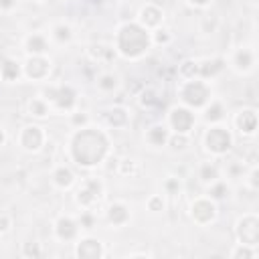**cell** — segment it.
<instances>
[{
    "mask_svg": "<svg viewBox=\"0 0 259 259\" xmlns=\"http://www.w3.org/2000/svg\"><path fill=\"white\" fill-rule=\"evenodd\" d=\"M204 144L213 154H225L233 140H231V134L225 130V128H211L204 136Z\"/></svg>",
    "mask_w": 259,
    "mask_h": 259,
    "instance_id": "1",
    "label": "cell"
},
{
    "mask_svg": "<svg viewBox=\"0 0 259 259\" xmlns=\"http://www.w3.org/2000/svg\"><path fill=\"white\" fill-rule=\"evenodd\" d=\"M182 99L188 103V106L199 108V106H202V103H206V99H209V89H206V85L201 83V81H188L184 85Z\"/></svg>",
    "mask_w": 259,
    "mask_h": 259,
    "instance_id": "2",
    "label": "cell"
},
{
    "mask_svg": "<svg viewBox=\"0 0 259 259\" xmlns=\"http://www.w3.org/2000/svg\"><path fill=\"white\" fill-rule=\"evenodd\" d=\"M126 30L130 32V39L126 41V39H119V51L126 55V57H138L140 53H144V49L140 47V45H136V39H140V37H144V30L142 29H138V27H134V25H126Z\"/></svg>",
    "mask_w": 259,
    "mask_h": 259,
    "instance_id": "3",
    "label": "cell"
},
{
    "mask_svg": "<svg viewBox=\"0 0 259 259\" xmlns=\"http://www.w3.org/2000/svg\"><path fill=\"white\" fill-rule=\"evenodd\" d=\"M239 225H241V227H245V231H243V229H237L241 243H245V245H249V247L257 245V237H259L257 217H255V215H247V217H243V219L239 221Z\"/></svg>",
    "mask_w": 259,
    "mask_h": 259,
    "instance_id": "4",
    "label": "cell"
},
{
    "mask_svg": "<svg viewBox=\"0 0 259 259\" xmlns=\"http://www.w3.org/2000/svg\"><path fill=\"white\" fill-rule=\"evenodd\" d=\"M170 124L178 134H188L193 128V124H195V115L184 108H176L170 114Z\"/></svg>",
    "mask_w": 259,
    "mask_h": 259,
    "instance_id": "5",
    "label": "cell"
},
{
    "mask_svg": "<svg viewBox=\"0 0 259 259\" xmlns=\"http://www.w3.org/2000/svg\"><path fill=\"white\" fill-rule=\"evenodd\" d=\"M101 195V184L97 180H87L77 193V202L83 206H89L91 202H95Z\"/></svg>",
    "mask_w": 259,
    "mask_h": 259,
    "instance_id": "6",
    "label": "cell"
},
{
    "mask_svg": "<svg viewBox=\"0 0 259 259\" xmlns=\"http://www.w3.org/2000/svg\"><path fill=\"white\" fill-rule=\"evenodd\" d=\"M193 217L199 223H209L215 219V204L209 199H199L193 204Z\"/></svg>",
    "mask_w": 259,
    "mask_h": 259,
    "instance_id": "7",
    "label": "cell"
},
{
    "mask_svg": "<svg viewBox=\"0 0 259 259\" xmlns=\"http://www.w3.org/2000/svg\"><path fill=\"white\" fill-rule=\"evenodd\" d=\"M43 144V132L37 126H29L23 132V146L27 150H39Z\"/></svg>",
    "mask_w": 259,
    "mask_h": 259,
    "instance_id": "8",
    "label": "cell"
},
{
    "mask_svg": "<svg viewBox=\"0 0 259 259\" xmlns=\"http://www.w3.org/2000/svg\"><path fill=\"white\" fill-rule=\"evenodd\" d=\"M237 126L239 130L247 134V136H253L255 134V128H257V115L253 110H245V112H241L239 117H237Z\"/></svg>",
    "mask_w": 259,
    "mask_h": 259,
    "instance_id": "9",
    "label": "cell"
},
{
    "mask_svg": "<svg viewBox=\"0 0 259 259\" xmlns=\"http://www.w3.org/2000/svg\"><path fill=\"white\" fill-rule=\"evenodd\" d=\"M57 235L61 239H73L77 235V223L73 219H69V217H61L57 221Z\"/></svg>",
    "mask_w": 259,
    "mask_h": 259,
    "instance_id": "10",
    "label": "cell"
},
{
    "mask_svg": "<svg viewBox=\"0 0 259 259\" xmlns=\"http://www.w3.org/2000/svg\"><path fill=\"white\" fill-rule=\"evenodd\" d=\"M77 255L79 257H99L101 255V247H99V241L95 239H83L79 247H77Z\"/></svg>",
    "mask_w": 259,
    "mask_h": 259,
    "instance_id": "11",
    "label": "cell"
},
{
    "mask_svg": "<svg viewBox=\"0 0 259 259\" xmlns=\"http://www.w3.org/2000/svg\"><path fill=\"white\" fill-rule=\"evenodd\" d=\"M140 16H142V23H144L146 27H156V25L160 23L162 12H160L156 6H146V8H142Z\"/></svg>",
    "mask_w": 259,
    "mask_h": 259,
    "instance_id": "12",
    "label": "cell"
},
{
    "mask_svg": "<svg viewBox=\"0 0 259 259\" xmlns=\"http://www.w3.org/2000/svg\"><path fill=\"white\" fill-rule=\"evenodd\" d=\"M128 209L124 204H112L110 206V213H108V217H110V221L114 223V225H122V223H126V219H128Z\"/></svg>",
    "mask_w": 259,
    "mask_h": 259,
    "instance_id": "13",
    "label": "cell"
},
{
    "mask_svg": "<svg viewBox=\"0 0 259 259\" xmlns=\"http://www.w3.org/2000/svg\"><path fill=\"white\" fill-rule=\"evenodd\" d=\"M235 65H237L239 71H247V69H251V65H253V53H251L249 49L239 51L237 59H235Z\"/></svg>",
    "mask_w": 259,
    "mask_h": 259,
    "instance_id": "14",
    "label": "cell"
},
{
    "mask_svg": "<svg viewBox=\"0 0 259 259\" xmlns=\"http://www.w3.org/2000/svg\"><path fill=\"white\" fill-rule=\"evenodd\" d=\"M53 178H55V182H57L59 186L67 188V186L73 184V172L69 170V168H59L55 174H53Z\"/></svg>",
    "mask_w": 259,
    "mask_h": 259,
    "instance_id": "15",
    "label": "cell"
},
{
    "mask_svg": "<svg viewBox=\"0 0 259 259\" xmlns=\"http://www.w3.org/2000/svg\"><path fill=\"white\" fill-rule=\"evenodd\" d=\"M148 138H150V142H154V144H158V146H160V144L166 142L168 132H166V128H162V126H154V128L150 130Z\"/></svg>",
    "mask_w": 259,
    "mask_h": 259,
    "instance_id": "16",
    "label": "cell"
},
{
    "mask_svg": "<svg viewBox=\"0 0 259 259\" xmlns=\"http://www.w3.org/2000/svg\"><path fill=\"white\" fill-rule=\"evenodd\" d=\"M27 45H29V51H30V53H43V51L47 49L45 39L39 37V34H32V37L27 41Z\"/></svg>",
    "mask_w": 259,
    "mask_h": 259,
    "instance_id": "17",
    "label": "cell"
},
{
    "mask_svg": "<svg viewBox=\"0 0 259 259\" xmlns=\"http://www.w3.org/2000/svg\"><path fill=\"white\" fill-rule=\"evenodd\" d=\"M47 112H49V108H47V103H45V101H41V99L30 101V114L43 117V115H47Z\"/></svg>",
    "mask_w": 259,
    "mask_h": 259,
    "instance_id": "18",
    "label": "cell"
},
{
    "mask_svg": "<svg viewBox=\"0 0 259 259\" xmlns=\"http://www.w3.org/2000/svg\"><path fill=\"white\" fill-rule=\"evenodd\" d=\"M201 178L204 180V182H213L215 178H217V168L215 166H211V164H204L202 166V170H201Z\"/></svg>",
    "mask_w": 259,
    "mask_h": 259,
    "instance_id": "19",
    "label": "cell"
},
{
    "mask_svg": "<svg viewBox=\"0 0 259 259\" xmlns=\"http://www.w3.org/2000/svg\"><path fill=\"white\" fill-rule=\"evenodd\" d=\"M221 112H223L221 103H213V108L206 110V119H209V122H217V119H221V115H223Z\"/></svg>",
    "mask_w": 259,
    "mask_h": 259,
    "instance_id": "20",
    "label": "cell"
},
{
    "mask_svg": "<svg viewBox=\"0 0 259 259\" xmlns=\"http://www.w3.org/2000/svg\"><path fill=\"white\" fill-rule=\"evenodd\" d=\"M55 37H57L59 41H69V39H71V29H69L67 25L55 27Z\"/></svg>",
    "mask_w": 259,
    "mask_h": 259,
    "instance_id": "21",
    "label": "cell"
},
{
    "mask_svg": "<svg viewBox=\"0 0 259 259\" xmlns=\"http://www.w3.org/2000/svg\"><path fill=\"white\" fill-rule=\"evenodd\" d=\"M255 253L249 249V245H245V243H241L235 251H233V257H245V259H251Z\"/></svg>",
    "mask_w": 259,
    "mask_h": 259,
    "instance_id": "22",
    "label": "cell"
},
{
    "mask_svg": "<svg viewBox=\"0 0 259 259\" xmlns=\"http://www.w3.org/2000/svg\"><path fill=\"white\" fill-rule=\"evenodd\" d=\"M99 87L101 89H112V87H115V77L114 75H103L101 81H99Z\"/></svg>",
    "mask_w": 259,
    "mask_h": 259,
    "instance_id": "23",
    "label": "cell"
},
{
    "mask_svg": "<svg viewBox=\"0 0 259 259\" xmlns=\"http://www.w3.org/2000/svg\"><path fill=\"white\" fill-rule=\"evenodd\" d=\"M223 193H227V186L225 184H217V186L211 188V197H215V199H223V197H225Z\"/></svg>",
    "mask_w": 259,
    "mask_h": 259,
    "instance_id": "24",
    "label": "cell"
},
{
    "mask_svg": "<svg viewBox=\"0 0 259 259\" xmlns=\"http://www.w3.org/2000/svg\"><path fill=\"white\" fill-rule=\"evenodd\" d=\"M170 144H172V148H184V144H186V138L184 136H180V138H170Z\"/></svg>",
    "mask_w": 259,
    "mask_h": 259,
    "instance_id": "25",
    "label": "cell"
},
{
    "mask_svg": "<svg viewBox=\"0 0 259 259\" xmlns=\"http://www.w3.org/2000/svg\"><path fill=\"white\" fill-rule=\"evenodd\" d=\"M158 204L164 206V202H162L158 197H156V199H152V201H150V209H152V211H160V209H158Z\"/></svg>",
    "mask_w": 259,
    "mask_h": 259,
    "instance_id": "26",
    "label": "cell"
},
{
    "mask_svg": "<svg viewBox=\"0 0 259 259\" xmlns=\"http://www.w3.org/2000/svg\"><path fill=\"white\" fill-rule=\"evenodd\" d=\"M4 231H8V217H0V233H4Z\"/></svg>",
    "mask_w": 259,
    "mask_h": 259,
    "instance_id": "27",
    "label": "cell"
},
{
    "mask_svg": "<svg viewBox=\"0 0 259 259\" xmlns=\"http://www.w3.org/2000/svg\"><path fill=\"white\" fill-rule=\"evenodd\" d=\"M156 41H158V43H166V41H168V34H166V30H158V34H156Z\"/></svg>",
    "mask_w": 259,
    "mask_h": 259,
    "instance_id": "28",
    "label": "cell"
},
{
    "mask_svg": "<svg viewBox=\"0 0 259 259\" xmlns=\"http://www.w3.org/2000/svg\"><path fill=\"white\" fill-rule=\"evenodd\" d=\"M14 4V0H0V6L2 8H10Z\"/></svg>",
    "mask_w": 259,
    "mask_h": 259,
    "instance_id": "29",
    "label": "cell"
},
{
    "mask_svg": "<svg viewBox=\"0 0 259 259\" xmlns=\"http://www.w3.org/2000/svg\"><path fill=\"white\" fill-rule=\"evenodd\" d=\"M191 2H193V4H199V6H204L206 2H209V0H191Z\"/></svg>",
    "mask_w": 259,
    "mask_h": 259,
    "instance_id": "30",
    "label": "cell"
}]
</instances>
